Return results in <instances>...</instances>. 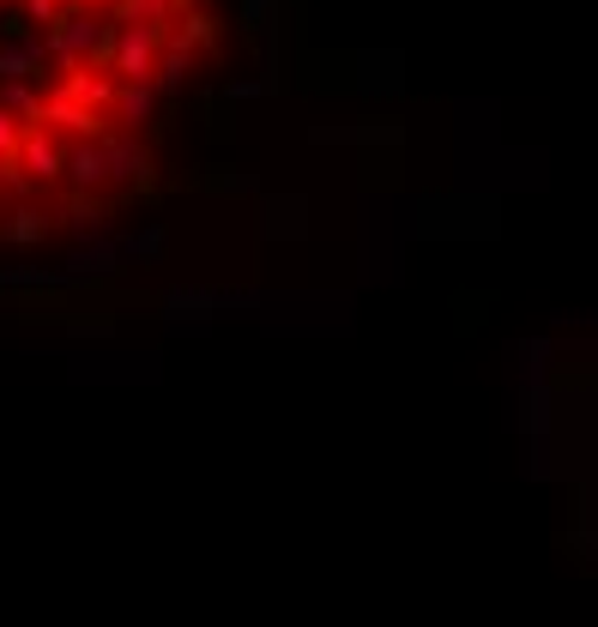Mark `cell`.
<instances>
[{
	"label": "cell",
	"instance_id": "9c48e42d",
	"mask_svg": "<svg viewBox=\"0 0 598 627\" xmlns=\"http://www.w3.org/2000/svg\"><path fill=\"white\" fill-rule=\"evenodd\" d=\"M0 109H13L25 127H37V115H43V91L31 79H0Z\"/></svg>",
	"mask_w": 598,
	"mask_h": 627
},
{
	"label": "cell",
	"instance_id": "7c38bea8",
	"mask_svg": "<svg viewBox=\"0 0 598 627\" xmlns=\"http://www.w3.org/2000/svg\"><path fill=\"white\" fill-rule=\"evenodd\" d=\"M67 7H74V0H67ZM19 12H25V24H43V31H49V24L61 19V0H19Z\"/></svg>",
	"mask_w": 598,
	"mask_h": 627
},
{
	"label": "cell",
	"instance_id": "e0dca14e",
	"mask_svg": "<svg viewBox=\"0 0 598 627\" xmlns=\"http://www.w3.org/2000/svg\"><path fill=\"white\" fill-rule=\"evenodd\" d=\"M61 7H67V0H61Z\"/></svg>",
	"mask_w": 598,
	"mask_h": 627
},
{
	"label": "cell",
	"instance_id": "2e32d148",
	"mask_svg": "<svg viewBox=\"0 0 598 627\" xmlns=\"http://www.w3.org/2000/svg\"><path fill=\"white\" fill-rule=\"evenodd\" d=\"M267 7H284V0H267Z\"/></svg>",
	"mask_w": 598,
	"mask_h": 627
},
{
	"label": "cell",
	"instance_id": "30bf717a",
	"mask_svg": "<svg viewBox=\"0 0 598 627\" xmlns=\"http://www.w3.org/2000/svg\"><path fill=\"white\" fill-rule=\"evenodd\" d=\"M61 217L79 229V236H86V229H98V224H103V205L91 200V193H79V187H74V200H67V212H61Z\"/></svg>",
	"mask_w": 598,
	"mask_h": 627
},
{
	"label": "cell",
	"instance_id": "6da1fadb",
	"mask_svg": "<svg viewBox=\"0 0 598 627\" xmlns=\"http://www.w3.org/2000/svg\"><path fill=\"white\" fill-rule=\"evenodd\" d=\"M43 48H49V60L55 67H86L91 60V48H98V19L86 12V0H74V7H61V19L43 31Z\"/></svg>",
	"mask_w": 598,
	"mask_h": 627
},
{
	"label": "cell",
	"instance_id": "9a60e30c",
	"mask_svg": "<svg viewBox=\"0 0 598 627\" xmlns=\"http://www.w3.org/2000/svg\"><path fill=\"white\" fill-rule=\"evenodd\" d=\"M0 7H19V0H0Z\"/></svg>",
	"mask_w": 598,
	"mask_h": 627
},
{
	"label": "cell",
	"instance_id": "7a4b0ae2",
	"mask_svg": "<svg viewBox=\"0 0 598 627\" xmlns=\"http://www.w3.org/2000/svg\"><path fill=\"white\" fill-rule=\"evenodd\" d=\"M7 163H13L31 187H49V181H61V139H55L49 127H25Z\"/></svg>",
	"mask_w": 598,
	"mask_h": 627
},
{
	"label": "cell",
	"instance_id": "277c9868",
	"mask_svg": "<svg viewBox=\"0 0 598 627\" xmlns=\"http://www.w3.org/2000/svg\"><path fill=\"white\" fill-rule=\"evenodd\" d=\"M61 181L79 193L91 187H110V163H103V139H74L61 145Z\"/></svg>",
	"mask_w": 598,
	"mask_h": 627
},
{
	"label": "cell",
	"instance_id": "4fadbf2b",
	"mask_svg": "<svg viewBox=\"0 0 598 627\" xmlns=\"http://www.w3.org/2000/svg\"><path fill=\"white\" fill-rule=\"evenodd\" d=\"M122 248H127V253H134V260H158V253H163V229H158V224H151V229H146V236H127V241H122Z\"/></svg>",
	"mask_w": 598,
	"mask_h": 627
},
{
	"label": "cell",
	"instance_id": "5bb4252c",
	"mask_svg": "<svg viewBox=\"0 0 598 627\" xmlns=\"http://www.w3.org/2000/svg\"><path fill=\"white\" fill-rule=\"evenodd\" d=\"M19 133H25V121L13 115V109H0V157H13V145H19Z\"/></svg>",
	"mask_w": 598,
	"mask_h": 627
},
{
	"label": "cell",
	"instance_id": "3957f363",
	"mask_svg": "<svg viewBox=\"0 0 598 627\" xmlns=\"http://www.w3.org/2000/svg\"><path fill=\"white\" fill-rule=\"evenodd\" d=\"M103 139V163H110V181H134V187H151V151L134 139V133H98Z\"/></svg>",
	"mask_w": 598,
	"mask_h": 627
},
{
	"label": "cell",
	"instance_id": "52a82bcc",
	"mask_svg": "<svg viewBox=\"0 0 598 627\" xmlns=\"http://www.w3.org/2000/svg\"><path fill=\"white\" fill-rule=\"evenodd\" d=\"M163 36H176L182 48H194V55H212V48L224 43V24L212 19V12H194V7H182V19H176V31H163Z\"/></svg>",
	"mask_w": 598,
	"mask_h": 627
},
{
	"label": "cell",
	"instance_id": "ba28073f",
	"mask_svg": "<svg viewBox=\"0 0 598 627\" xmlns=\"http://www.w3.org/2000/svg\"><path fill=\"white\" fill-rule=\"evenodd\" d=\"M43 236H49V217L37 205H13V217L0 224V241H13V248H37Z\"/></svg>",
	"mask_w": 598,
	"mask_h": 627
},
{
	"label": "cell",
	"instance_id": "8fae6325",
	"mask_svg": "<svg viewBox=\"0 0 598 627\" xmlns=\"http://www.w3.org/2000/svg\"><path fill=\"white\" fill-rule=\"evenodd\" d=\"M115 241H98V248H79L74 253V272H115Z\"/></svg>",
	"mask_w": 598,
	"mask_h": 627
},
{
	"label": "cell",
	"instance_id": "5b68a950",
	"mask_svg": "<svg viewBox=\"0 0 598 627\" xmlns=\"http://www.w3.org/2000/svg\"><path fill=\"white\" fill-rule=\"evenodd\" d=\"M151 109H158V91H151V79H122L110 96V121L122 133H139L151 121Z\"/></svg>",
	"mask_w": 598,
	"mask_h": 627
},
{
	"label": "cell",
	"instance_id": "8992f818",
	"mask_svg": "<svg viewBox=\"0 0 598 627\" xmlns=\"http://www.w3.org/2000/svg\"><path fill=\"white\" fill-rule=\"evenodd\" d=\"M43 67H49V48H43L37 31L7 36V43H0V79H37Z\"/></svg>",
	"mask_w": 598,
	"mask_h": 627
}]
</instances>
